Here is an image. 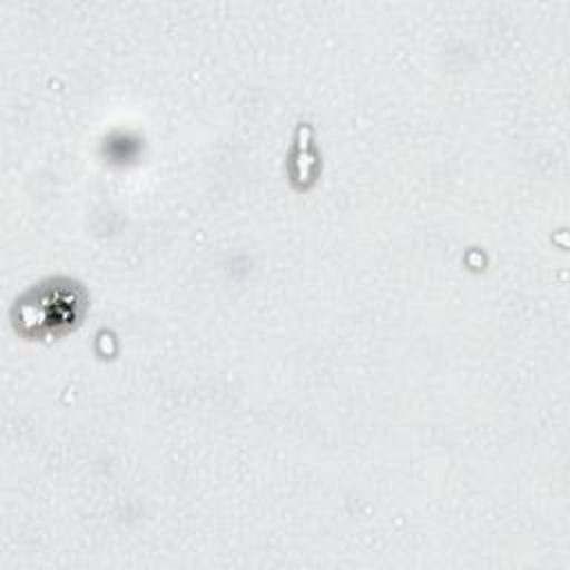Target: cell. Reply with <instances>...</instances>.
Masks as SVG:
<instances>
[{
  "label": "cell",
  "mask_w": 570,
  "mask_h": 570,
  "mask_svg": "<svg viewBox=\"0 0 570 570\" xmlns=\"http://www.w3.org/2000/svg\"><path fill=\"white\" fill-rule=\"evenodd\" d=\"M85 312V292L71 281H47L31 287L13 307L16 330L24 336H56L71 330Z\"/></svg>",
  "instance_id": "obj_1"
}]
</instances>
